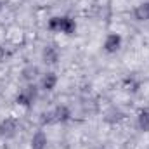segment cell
Here are the masks:
<instances>
[{
	"label": "cell",
	"mask_w": 149,
	"mask_h": 149,
	"mask_svg": "<svg viewBox=\"0 0 149 149\" xmlns=\"http://www.w3.org/2000/svg\"><path fill=\"white\" fill-rule=\"evenodd\" d=\"M37 73H38V70H37V68H31V66H30V68H26V70L23 71V74H24V78H26V80H33V78L37 76Z\"/></svg>",
	"instance_id": "1"
},
{
	"label": "cell",
	"mask_w": 149,
	"mask_h": 149,
	"mask_svg": "<svg viewBox=\"0 0 149 149\" xmlns=\"http://www.w3.org/2000/svg\"><path fill=\"white\" fill-rule=\"evenodd\" d=\"M43 142H45V137H43L42 134H37V135L33 137V146H35V148L40 149L42 146H43Z\"/></svg>",
	"instance_id": "2"
}]
</instances>
